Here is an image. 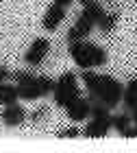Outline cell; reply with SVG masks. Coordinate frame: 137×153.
<instances>
[{
  "mask_svg": "<svg viewBox=\"0 0 137 153\" xmlns=\"http://www.w3.org/2000/svg\"><path fill=\"white\" fill-rule=\"evenodd\" d=\"M81 79H83V85H85L87 92H89L92 101L102 103V105H107L109 109L118 107L122 103L124 85H122L118 79H113V76H109V74H96L94 68L92 70H83Z\"/></svg>",
  "mask_w": 137,
  "mask_h": 153,
  "instance_id": "1",
  "label": "cell"
},
{
  "mask_svg": "<svg viewBox=\"0 0 137 153\" xmlns=\"http://www.w3.org/2000/svg\"><path fill=\"white\" fill-rule=\"evenodd\" d=\"M67 53H70L72 61L81 70H92V68H98V66L107 64V51L102 46L94 44V42H85V39L72 42Z\"/></svg>",
  "mask_w": 137,
  "mask_h": 153,
  "instance_id": "2",
  "label": "cell"
},
{
  "mask_svg": "<svg viewBox=\"0 0 137 153\" xmlns=\"http://www.w3.org/2000/svg\"><path fill=\"white\" fill-rule=\"evenodd\" d=\"M78 96H81V88H78V79H76L74 72H63L54 81V90H52L54 105L65 109L72 101H76Z\"/></svg>",
  "mask_w": 137,
  "mask_h": 153,
  "instance_id": "3",
  "label": "cell"
},
{
  "mask_svg": "<svg viewBox=\"0 0 137 153\" xmlns=\"http://www.w3.org/2000/svg\"><path fill=\"white\" fill-rule=\"evenodd\" d=\"M52 90H54V79H50V76H33L29 83L18 85L22 101H37L46 94H52Z\"/></svg>",
  "mask_w": 137,
  "mask_h": 153,
  "instance_id": "4",
  "label": "cell"
},
{
  "mask_svg": "<svg viewBox=\"0 0 137 153\" xmlns=\"http://www.w3.org/2000/svg\"><path fill=\"white\" fill-rule=\"evenodd\" d=\"M92 107H94V101L89 96H78L76 101H72L65 107V114L72 123H83L92 116Z\"/></svg>",
  "mask_w": 137,
  "mask_h": 153,
  "instance_id": "5",
  "label": "cell"
},
{
  "mask_svg": "<svg viewBox=\"0 0 137 153\" xmlns=\"http://www.w3.org/2000/svg\"><path fill=\"white\" fill-rule=\"evenodd\" d=\"M48 51H50V42L44 39V37H37V39L29 46V51H26V55H24V61H26L31 68H37V66L44 64Z\"/></svg>",
  "mask_w": 137,
  "mask_h": 153,
  "instance_id": "6",
  "label": "cell"
},
{
  "mask_svg": "<svg viewBox=\"0 0 137 153\" xmlns=\"http://www.w3.org/2000/svg\"><path fill=\"white\" fill-rule=\"evenodd\" d=\"M111 131V116H92V120L85 125V138H105Z\"/></svg>",
  "mask_w": 137,
  "mask_h": 153,
  "instance_id": "7",
  "label": "cell"
},
{
  "mask_svg": "<svg viewBox=\"0 0 137 153\" xmlns=\"http://www.w3.org/2000/svg\"><path fill=\"white\" fill-rule=\"evenodd\" d=\"M65 20V7L63 4H57V2H52L50 7L46 9L44 13V20H42V26L46 31H57L59 29V24Z\"/></svg>",
  "mask_w": 137,
  "mask_h": 153,
  "instance_id": "8",
  "label": "cell"
},
{
  "mask_svg": "<svg viewBox=\"0 0 137 153\" xmlns=\"http://www.w3.org/2000/svg\"><path fill=\"white\" fill-rule=\"evenodd\" d=\"M26 120V109L24 105H20V103H11V105H4L2 109V123L7 127H20V125H24Z\"/></svg>",
  "mask_w": 137,
  "mask_h": 153,
  "instance_id": "9",
  "label": "cell"
},
{
  "mask_svg": "<svg viewBox=\"0 0 137 153\" xmlns=\"http://www.w3.org/2000/svg\"><path fill=\"white\" fill-rule=\"evenodd\" d=\"M94 26H96V24L92 22V20H87L85 16H81V13H78V18H76V22H74V26L67 31V44L89 37V33L94 31Z\"/></svg>",
  "mask_w": 137,
  "mask_h": 153,
  "instance_id": "10",
  "label": "cell"
},
{
  "mask_svg": "<svg viewBox=\"0 0 137 153\" xmlns=\"http://www.w3.org/2000/svg\"><path fill=\"white\" fill-rule=\"evenodd\" d=\"M20 99L18 83H0V105H11Z\"/></svg>",
  "mask_w": 137,
  "mask_h": 153,
  "instance_id": "11",
  "label": "cell"
},
{
  "mask_svg": "<svg viewBox=\"0 0 137 153\" xmlns=\"http://www.w3.org/2000/svg\"><path fill=\"white\" fill-rule=\"evenodd\" d=\"M122 103H124L126 109H135V107H137V76L128 79V83L124 85V96H122Z\"/></svg>",
  "mask_w": 137,
  "mask_h": 153,
  "instance_id": "12",
  "label": "cell"
},
{
  "mask_svg": "<svg viewBox=\"0 0 137 153\" xmlns=\"http://www.w3.org/2000/svg\"><path fill=\"white\" fill-rule=\"evenodd\" d=\"M81 16H85L87 20H92L94 24H98L100 20H102V16H105V9H102V4L98 2V0H94V2H89V4L83 7Z\"/></svg>",
  "mask_w": 137,
  "mask_h": 153,
  "instance_id": "13",
  "label": "cell"
},
{
  "mask_svg": "<svg viewBox=\"0 0 137 153\" xmlns=\"http://www.w3.org/2000/svg\"><path fill=\"white\" fill-rule=\"evenodd\" d=\"M128 125H133L131 114H115V116H111V129H115L118 134H122Z\"/></svg>",
  "mask_w": 137,
  "mask_h": 153,
  "instance_id": "14",
  "label": "cell"
},
{
  "mask_svg": "<svg viewBox=\"0 0 137 153\" xmlns=\"http://www.w3.org/2000/svg\"><path fill=\"white\" fill-rule=\"evenodd\" d=\"M118 20H120L118 13H105V16H102V20L98 22L100 31H102V33H111L115 26H118Z\"/></svg>",
  "mask_w": 137,
  "mask_h": 153,
  "instance_id": "15",
  "label": "cell"
},
{
  "mask_svg": "<svg viewBox=\"0 0 137 153\" xmlns=\"http://www.w3.org/2000/svg\"><path fill=\"white\" fill-rule=\"evenodd\" d=\"M33 76H35V74H31V72H26V70H18V72L11 74V79H13V83H18V85H24V83H29Z\"/></svg>",
  "mask_w": 137,
  "mask_h": 153,
  "instance_id": "16",
  "label": "cell"
},
{
  "mask_svg": "<svg viewBox=\"0 0 137 153\" xmlns=\"http://www.w3.org/2000/svg\"><path fill=\"white\" fill-rule=\"evenodd\" d=\"M48 112H50V107H48V105H42V107H37L35 112L31 114V123H39V120H44V118L48 116Z\"/></svg>",
  "mask_w": 137,
  "mask_h": 153,
  "instance_id": "17",
  "label": "cell"
},
{
  "mask_svg": "<svg viewBox=\"0 0 137 153\" xmlns=\"http://www.w3.org/2000/svg\"><path fill=\"white\" fill-rule=\"evenodd\" d=\"M78 136H81V129H76V127L61 129V131H59V138H78Z\"/></svg>",
  "mask_w": 137,
  "mask_h": 153,
  "instance_id": "18",
  "label": "cell"
},
{
  "mask_svg": "<svg viewBox=\"0 0 137 153\" xmlns=\"http://www.w3.org/2000/svg\"><path fill=\"white\" fill-rule=\"evenodd\" d=\"M120 136H122V138H137V125H135V127H133V125H128V127L122 131Z\"/></svg>",
  "mask_w": 137,
  "mask_h": 153,
  "instance_id": "19",
  "label": "cell"
},
{
  "mask_svg": "<svg viewBox=\"0 0 137 153\" xmlns=\"http://www.w3.org/2000/svg\"><path fill=\"white\" fill-rule=\"evenodd\" d=\"M9 76H11V72L7 70L4 66H0V83H2V81H7V79H9Z\"/></svg>",
  "mask_w": 137,
  "mask_h": 153,
  "instance_id": "20",
  "label": "cell"
},
{
  "mask_svg": "<svg viewBox=\"0 0 137 153\" xmlns=\"http://www.w3.org/2000/svg\"><path fill=\"white\" fill-rule=\"evenodd\" d=\"M52 2H57V4H63V7H67V4H72V0H52Z\"/></svg>",
  "mask_w": 137,
  "mask_h": 153,
  "instance_id": "21",
  "label": "cell"
},
{
  "mask_svg": "<svg viewBox=\"0 0 137 153\" xmlns=\"http://www.w3.org/2000/svg\"><path fill=\"white\" fill-rule=\"evenodd\" d=\"M131 118H133V123L137 125V107H135V109H131Z\"/></svg>",
  "mask_w": 137,
  "mask_h": 153,
  "instance_id": "22",
  "label": "cell"
},
{
  "mask_svg": "<svg viewBox=\"0 0 137 153\" xmlns=\"http://www.w3.org/2000/svg\"><path fill=\"white\" fill-rule=\"evenodd\" d=\"M81 4H89V2H94V0H78Z\"/></svg>",
  "mask_w": 137,
  "mask_h": 153,
  "instance_id": "23",
  "label": "cell"
}]
</instances>
